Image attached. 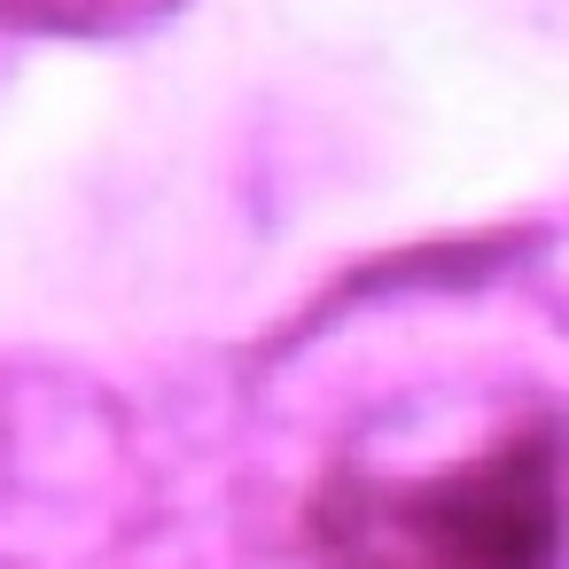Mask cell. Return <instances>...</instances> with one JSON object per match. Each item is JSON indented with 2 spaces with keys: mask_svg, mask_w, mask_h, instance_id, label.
Returning <instances> with one entry per match:
<instances>
[{
  "mask_svg": "<svg viewBox=\"0 0 569 569\" xmlns=\"http://www.w3.org/2000/svg\"><path fill=\"white\" fill-rule=\"evenodd\" d=\"M312 530L328 569H561L569 437L553 421H522L421 468L343 476Z\"/></svg>",
  "mask_w": 569,
  "mask_h": 569,
  "instance_id": "1",
  "label": "cell"
}]
</instances>
